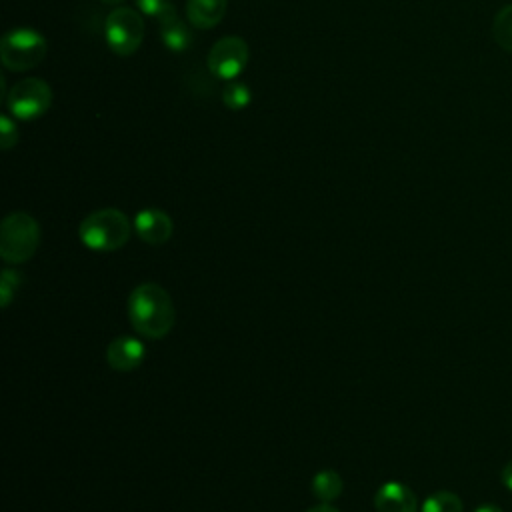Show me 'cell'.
<instances>
[{"label":"cell","mask_w":512,"mask_h":512,"mask_svg":"<svg viewBox=\"0 0 512 512\" xmlns=\"http://www.w3.org/2000/svg\"><path fill=\"white\" fill-rule=\"evenodd\" d=\"M104 4H112V6H118V4H122L124 0H102Z\"/></svg>","instance_id":"23"},{"label":"cell","mask_w":512,"mask_h":512,"mask_svg":"<svg viewBox=\"0 0 512 512\" xmlns=\"http://www.w3.org/2000/svg\"><path fill=\"white\" fill-rule=\"evenodd\" d=\"M500 482L512 492V460L502 468V472H500Z\"/></svg>","instance_id":"20"},{"label":"cell","mask_w":512,"mask_h":512,"mask_svg":"<svg viewBox=\"0 0 512 512\" xmlns=\"http://www.w3.org/2000/svg\"><path fill=\"white\" fill-rule=\"evenodd\" d=\"M104 36L108 48L118 56L134 54L144 40V18L128 6H118L106 16Z\"/></svg>","instance_id":"5"},{"label":"cell","mask_w":512,"mask_h":512,"mask_svg":"<svg viewBox=\"0 0 512 512\" xmlns=\"http://www.w3.org/2000/svg\"><path fill=\"white\" fill-rule=\"evenodd\" d=\"M208 70L218 80H234L248 64V44L240 36H224L206 56Z\"/></svg>","instance_id":"7"},{"label":"cell","mask_w":512,"mask_h":512,"mask_svg":"<svg viewBox=\"0 0 512 512\" xmlns=\"http://www.w3.org/2000/svg\"><path fill=\"white\" fill-rule=\"evenodd\" d=\"M40 244V226L28 212H10L0 224V256L8 264L30 260Z\"/></svg>","instance_id":"3"},{"label":"cell","mask_w":512,"mask_h":512,"mask_svg":"<svg viewBox=\"0 0 512 512\" xmlns=\"http://www.w3.org/2000/svg\"><path fill=\"white\" fill-rule=\"evenodd\" d=\"M374 508L376 512H416L418 498L404 482L390 480L374 494Z\"/></svg>","instance_id":"10"},{"label":"cell","mask_w":512,"mask_h":512,"mask_svg":"<svg viewBox=\"0 0 512 512\" xmlns=\"http://www.w3.org/2000/svg\"><path fill=\"white\" fill-rule=\"evenodd\" d=\"M132 234L128 216L118 208H100L90 212L78 226V238L94 252L120 250Z\"/></svg>","instance_id":"2"},{"label":"cell","mask_w":512,"mask_h":512,"mask_svg":"<svg viewBox=\"0 0 512 512\" xmlns=\"http://www.w3.org/2000/svg\"><path fill=\"white\" fill-rule=\"evenodd\" d=\"M158 24H160V38L170 52H184L192 44V30L186 26V22L178 16L174 8L164 12L158 18Z\"/></svg>","instance_id":"11"},{"label":"cell","mask_w":512,"mask_h":512,"mask_svg":"<svg viewBox=\"0 0 512 512\" xmlns=\"http://www.w3.org/2000/svg\"><path fill=\"white\" fill-rule=\"evenodd\" d=\"M226 14V0H188V22L198 30L214 28Z\"/></svg>","instance_id":"12"},{"label":"cell","mask_w":512,"mask_h":512,"mask_svg":"<svg viewBox=\"0 0 512 512\" xmlns=\"http://www.w3.org/2000/svg\"><path fill=\"white\" fill-rule=\"evenodd\" d=\"M306 512H340L336 506H332L330 502H324V504H316L312 508H308Z\"/></svg>","instance_id":"21"},{"label":"cell","mask_w":512,"mask_h":512,"mask_svg":"<svg viewBox=\"0 0 512 512\" xmlns=\"http://www.w3.org/2000/svg\"><path fill=\"white\" fill-rule=\"evenodd\" d=\"M146 358V346L140 338L118 336L106 348V362L112 370L130 372L136 370Z\"/></svg>","instance_id":"9"},{"label":"cell","mask_w":512,"mask_h":512,"mask_svg":"<svg viewBox=\"0 0 512 512\" xmlns=\"http://www.w3.org/2000/svg\"><path fill=\"white\" fill-rule=\"evenodd\" d=\"M222 102L230 110H242L250 102V88L244 82L228 80L222 90Z\"/></svg>","instance_id":"16"},{"label":"cell","mask_w":512,"mask_h":512,"mask_svg":"<svg viewBox=\"0 0 512 512\" xmlns=\"http://www.w3.org/2000/svg\"><path fill=\"white\" fill-rule=\"evenodd\" d=\"M52 102L50 86L40 78H22L6 94L8 110L20 120L42 116Z\"/></svg>","instance_id":"6"},{"label":"cell","mask_w":512,"mask_h":512,"mask_svg":"<svg viewBox=\"0 0 512 512\" xmlns=\"http://www.w3.org/2000/svg\"><path fill=\"white\" fill-rule=\"evenodd\" d=\"M16 142H18L16 124L6 114H2L0 116V146H2V150H10Z\"/></svg>","instance_id":"18"},{"label":"cell","mask_w":512,"mask_h":512,"mask_svg":"<svg viewBox=\"0 0 512 512\" xmlns=\"http://www.w3.org/2000/svg\"><path fill=\"white\" fill-rule=\"evenodd\" d=\"M22 280H24V276L18 270H12V268L2 270V276H0V304H2V308H6L12 302V298L16 296V290L22 286Z\"/></svg>","instance_id":"17"},{"label":"cell","mask_w":512,"mask_h":512,"mask_svg":"<svg viewBox=\"0 0 512 512\" xmlns=\"http://www.w3.org/2000/svg\"><path fill=\"white\" fill-rule=\"evenodd\" d=\"M494 40L500 48L512 52V4L504 6L496 16L492 24Z\"/></svg>","instance_id":"15"},{"label":"cell","mask_w":512,"mask_h":512,"mask_svg":"<svg viewBox=\"0 0 512 512\" xmlns=\"http://www.w3.org/2000/svg\"><path fill=\"white\" fill-rule=\"evenodd\" d=\"M134 232L148 246H162L170 240L174 222L160 208H144L134 216Z\"/></svg>","instance_id":"8"},{"label":"cell","mask_w":512,"mask_h":512,"mask_svg":"<svg viewBox=\"0 0 512 512\" xmlns=\"http://www.w3.org/2000/svg\"><path fill=\"white\" fill-rule=\"evenodd\" d=\"M474 512H504V510L492 502H486V504H480Z\"/></svg>","instance_id":"22"},{"label":"cell","mask_w":512,"mask_h":512,"mask_svg":"<svg viewBox=\"0 0 512 512\" xmlns=\"http://www.w3.org/2000/svg\"><path fill=\"white\" fill-rule=\"evenodd\" d=\"M48 52L46 38L32 28L8 30L0 40V60L10 72L36 68Z\"/></svg>","instance_id":"4"},{"label":"cell","mask_w":512,"mask_h":512,"mask_svg":"<svg viewBox=\"0 0 512 512\" xmlns=\"http://www.w3.org/2000/svg\"><path fill=\"white\" fill-rule=\"evenodd\" d=\"M422 512H464V504L454 492L438 490L424 500Z\"/></svg>","instance_id":"14"},{"label":"cell","mask_w":512,"mask_h":512,"mask_svg":"<svg viewBox=\"0 0 512 512\" xmlns=\"http://www.w3.org/2000/svg\"><path fill=\"white\" fill-rule=\"evenodd\" d=\"M312 494L320 500V502H332L336 500L342 490H344V482H342V476L336 472V470H320L314 474L312 478Z\"/></svg>","instance_id":"13"},{"label":"cell","mask_w":512,"mask_h":512,"mask_svg":"<svg viewBox=\"0 0 512 512\" xmlns=\"http://www.w3.org/2000/svg\"><path fill=\"white\" fill-rule=\"evenodd\" d=\"M132 328L144 338H164L176 322V308L166 288L156 282L138 284L126 302Z\"/></svg>","instance_id":"1"},{"label":"cell","mask_w":512,"mask_h":512,"mask_svg":"<svg viewBox=\"0 0 512 512\" xmlns=\"http://www.w3.org/2000/svg\"><path fill=\"white\" fill-rule=\"evenodd\" d=\"M136 6L142 14L152 16V18H160L164 12H168L172 8L170 0H136Z\"/></svg>","instance_id":"19"}]
</instances>
